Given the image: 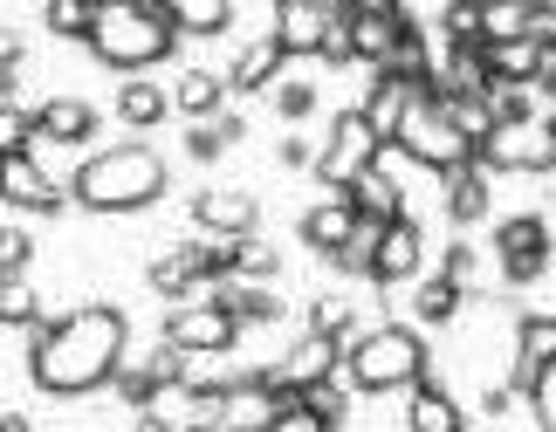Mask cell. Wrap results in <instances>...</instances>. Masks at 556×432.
<instances>
[{"mask_svg": "<svg viewBox=\"0 0 556 432\" xmlns=\"http://www.w3.org/2000/svg\"><path fill=\"white\" fill-rule=\"evenodd\" d=\"M131 357V316L117 302H76V309H41L28 330V378L41 398H90L117 378Z\"/></svg>", "mask_w": 556, "mask_h": 432, "instance_id": "6da1fadb", "label": "cell"}, {"mask_svg": "<svg viewBox=\"0 0 556 432\" xmlns=\"http://www.w3.org/2000/svg\"><path fill=\"white\" fill-rule=\"evenodd\" d=\"M165 186H173V165L159 158L144 138H124L111 151H90L76 171H70V206L83 213H144L165 200Z\"/></svg>", "mask_w": 556, "mask_h": 432, "instance_id": "7a4b0ae2", "label": "cell"}, {"mask_svg": "<svg viewBox=\"0 0 556 432\" xmlns=\"http://www.w3.org/2000/svg\"><path fill=\"white\" fill-rule=\"evenodd\" d=\"M179 28H173V14L152 8V0H97V28H90V49L111 76H144V69H159L165 55H179Z\"/></svg>", "mask_w": 556, "mask_h": 432, "instance_id": "3957f363", "label": "cell"}, {"mask_svg": "<svg viewBox=\"0 0 556 432\" xmlns=\"http://www.w3.org/2000/svg\"><path fill=\"white\" fill-rule=\"evenodd\" d=\"M433 371V351L413 322H371L357 343H344V384L357 398H392Z\"/></svg>", "mask_w": 556, "mask_h": 432, "instance_id": "277c9868", "label": "cell"}, {"mask_svg": "<svg viewBox=\"0 0 556 432\" xmlns=\"http://www.w3.org/2000/svg\"><path fill=\"white\" fill-rule=\"evenodd\" d=\"M392 151L405 165H419V171H433V179H446V171H460V165H475V144H467L454 124H446L440 103H426L413 97V111H405V124L392 131Z\"/></svg>", "mask_w": 556, "mask_h": 432, "instance_id": "5b68a950", "label": "cell"}, {"mask_svg": "<svg viewBox=\"0 0 556 432\" xmlns=\"http://www.w3.org/2000/svg\"><path fill=\"white\" fill-rule=\"evenodd\" d=\"M378 151H384V138L365 124V111L351 103V111H337V117H330V138L316 144L309 179L324 186V192H344V186H357V179H365V171L378 165Z\"/></svg>", "mask_w": 556, "mask_h": 432, "instance_id": "8992f818", "label": "cell"}, {"mask_svg": "<svg viewBox=\"0 0 556 432\" xmlns=\"http://www.w3.org/2000/svg\"><path fill=\"white\" fill-rule=\"evenodd\" d=\"M495 268H502V289H536L556 268V227L543 213H508L495 227Z\"/></svg>", "mask_w": 556, "mask_h": 432, "instance_id": "52a82bcc", "label": "cell"}, {"mask_svg": "<svg viewBox=\"0 0 556 432\" xmlns=\"http://www.w3.org/2000/svg\"><path fill=\"white\" fill-rule=\"evenodd\" d=\"M549 384H556V316L529 309V316H516V330H508V392L543 398Z\"/></svg>", "mask_w": 556, "mask_h": 432, "instance_id": "ba28073f", "label": "cell"}, {"mask_svg": "<svg viewBox=\"0 0 556 432\" xmlns=\"http://www.w3.org/2000/svg\"><path fill=\"white\" fill-rule=\"evenodd\" d=\"M262 371H268V384H275V398H282V405H295V398L309 392V384H324V378H337V371H344V343H337V336H316V330H303V336H295V343H289V351L275 357V364H262Z\"/></svg>", "mask_w": 556, "mask_h": 432, "instance_id": "9c48e42d", "label": "cell"}, {"mask_svg": "<svg viewBox=\"0 0 556 432\" xmlns=\"http://www.w3.org/2000/svg\"><path fill=\"white\" fill-rule=\"evenodd\" d=\"M475 165L488 171V179H495V171H502V179H508V171L543 179V171H556V144H549V131H543V117H536V124H502V131L475 151Z\"/></svg>", "mask_w": 556, "mask_h": 432, "instance_id": "30bf717a", "label": "cell"}, {"mask_svg": "<svg viewBox=\"0 0 556 432\" xmlns=\"http://www.w3.org/2000/svg\"><path fill=\"white\" fill-rule=\"evenodd\" d=\"M248 330L233 322L220 302H179V309H165V322H159V343H173V351H233Z\"/></svg>", "mask_w": 556, "mask_h": 432, "instance_id": "8fae6325", "label": "cell"}, {"mask_svg": "<svg viewBox=\"0 0 556 432\" xmlns=\"http://www.w3.org/2000/svg\"><path fill=\"white\" fill-rule=\"evenodd\" d=\"M0 206H14V213H62V206H70V186H62L35 151H8V158H0Z\"/></svg>", "mask_w": 556, "mask_h": 432, "instance_id": "7c38bea8", "label": "cell"}, {"mask_svg": "<svg viewBox=\"0 0 556 432\" xmlns=\"http://www.w3.org/2000/svg\"><path fill=\"white\" fill-rule=\"evenodd\" d=\"M426 268V227L413 220V213H399V220L378 227V247H371V289H399V282H419Z\"/></svg>", "mask_w": 556, "mask_h": 432, "instance_id": "4fadbf2b", "label": "cell"}, {"mask_svg": "<svg viewBox=\"0 0 556 432\" xmlns=\"http://www.w3.org/2000/svg\"><path fill=\"white\" fill-rule=\"evenodd\" d=\"M192 227L213 233V241L262 233V200H254L248 186H200V192H192Z\"/></svg>", "mask_w": 556, "mask_h": 432, "instance_id": "5bb4252c", "label": "cell"}, {"mask_svg": "<svg viewBox=\"0 0 556 432\" xmlns=\"http://www.w3.org/2000/svg\"><path fill=\"white\" fill-rule=\"evenodd\" d=\"M405 432H467V405L446 378L426 371L413 392H405Z\"/></svg>", "mask_w": 556, "mask_h": 432, "instance_id": "9a60e30c", "label": "cell"}, {"mask_svg": "<svg viewBox=\"0 0 556 432\" xmlns=\"http://www.w3.org/2000/svg\"><path fill=\"white\" fill-rule=\"evenodd\" d=\"M103 131V111L90 97H49V103H35V138L41 144H90Z\"/></svg>", "mask_w": 556, "mask_h": 432, "instance_id": "2e32d148", "label": "cell"}, {"mask_svg": "<svg viewBox=\"0 0 556 432\" xmlns=\"http://www.w3.org/2000/svg\"><path fill=\"white\" fill-rule=\"evenodd\" d=\"M330 8L324 0H282V8H275V41H282V55L295 62V55H324V41H330Z\"/></svg>", "mask_w": 556, "mask_h": 432, "instance_id": "e0dca14e", "label": "cell"}, {"mask_svg": "<svg viewBox=\"0 0 556 432\" xmlns=\"http://www.w3.org/2000/svg\"><path fill=\"white\" fill-rule=\"evenodd\" d=\"M440 213H446V227H481L488 213H495V179H488L481 165L446 171L440 179Z\"/></svg>", "mask_w": 556, "mask_h": 432, "instance_id": "ac0fdd59", "label": "cell"}, {"mask_svg": "<svg viewBox=\"0 0 556 432\" xmlns=\"http://www.w3.org/2000/svg\"><path fill=\"white\" fill-rule=\"evenodd\" d=\"M173 111L186 124H206L227 111V69H206V62H192V69L173 76Z\"/></svg>", "mask_w": 556, "mask_h": 432, "instance_id": "d6986e66", "label": "cell"}, {"mask_svg": "<svg viewBox=\"0 0 556 432\" xmlns=\"http://www.w3.org/2000/svg\"><path fill=\"white\" fill-rule=\"evenodd\" d=\"M206 302H220V309L241 322V330H268V322H282V295H275L268 282H213L206 289Z\"/></svg>", "mask_w": 556, "mask_h": 432, "instance_id": "ffe728a7", "label": "cell"}, {"mask_svg": "<svg viewBox=\"0 0 556 432\" xmlns=\"http://www.w3.org/2000/svg\"><path fill=\"white\" fill-rule=\"evenodd\" d=\"M282 41L275 35H254L241 55H233V69H227V97H254V90H275L282 82Z\"/></svg>", "mask_w": 556, "mask_h": 432, "instance_id": "44dd1931", "label": "cell"}, {"mask_svg": "<svg viewBox=\"0 0 556 432\" xmlns=\"http://www.w3.org/2000/svg\"><path fill=\"white\" fill-rule=\"evenodd\" d=\"M481 62H488V90H495V82L529 90L536 69H543V41H529V35H516V41H481Z\"/></svg>", "mask_w": 556, "mask_h": 432, "instance_id": "7402d4cb", "label": "cell"}, {"mask_svg": "<svg viewBox=\"0 0 556 432\" xmlns=\"http://www.w3.org/2000/svg\"><path fill=\"white\" fill-rule=\"evenodd\" d=\"M165 117H173V90L165 82H144V76L117 82V124L124 131H159Z\"/></svg>", "mask_w": 556, "mask_h": 432, "instance_id": "603a6c76", "label": "cell"}, {"mask_svg": "<svg viewBox=\"0 0 556 432\" xmlns=\"http://www.w3.org/2000/svg\"><path fill=\"white\" fill-rule=\"evenodd\" d=\"M351 227H357V213H351L344 200H337V192H330V200H316V206L303 213V220H295L303 247H309V254H324V262H330V254L351 241Z\"/></svg>", "mask_w": 556, "mask_h": 432, "instance_id": "cb8c5ba5", "label": "cell"}, {"mask_svg": "<svg viewBox=\"0 0 556 432\" xmlns=\"http://www.w3.org/2000/svg\"><path fill=\"white\" fill-rule=\"evenodd\" d=\"M467 289H454L446 275H426V282L413 289V330H454V322L467 316Z\"/></svg>", "mask_w": 556, "mask_h": 432, "instance_id": "d4e9b609", "label": "cell"}, {"mask_svg": "<svg viewBox=\"0 0 556 432\" xmlns=\"http://www.w3.org/2000/svg\"><path fill=\"white\" fill-rule=\"evenodd\" d=\"M392 35H399V14H365V8H344V41H351V62L378 69L392 55Z\"/></svg>", "mask_w": 556, "mask_h": 432, "instance_id": "484cf974", "label": "cell"}, {"mask_svg": "<svg viewBox=\"0 0 556 432\" xmlns=\"http://www.w3.org/2000/svg\"><path fill=\"white\" fill-rule=\"evenodd\" d=\"M413 97H419V90H405V82H392V76L371 69V90H365V103H357V111H365V124H371L384 144H392V131L405 124V111H413Z\"/></svg>", "mask_w": 556, "mask_h": 432, "instance_id": "4316f807", "label": "cell"}, {"mask_svg": "<svg viewBox=\"0 0 556 432\" xmlns=\"http://www.w3.org/2000/svg\"><path fill=\"white\" fill-rule=\"evenodd\" d=\"M227 275L233 282H275V275H282V247L262 241V233H233L227 241Z\"/></svg>", "mask_w": 556, "mask_h": 432, "instance_id": "83f0119b", "label": "cell"}, {"mask_svg": "<svg viewBox=\"0 0 556 432\" xmlns=\"http://www.w3.org/2000/svg\"><path fill=\"white\" fill-rule=\"evenodd\" d=\"M41 322V289L28 275H0V330H35Z\"/></svg>", "mask_w": 556, "mask_h": 432, "instance_id": "f1b7e54d", "label": "cell"}, {"mask_svg": "<svg viewBox=\"0 0 556 432\" xmlns=\"http://www.w3.org/2000/svg\"><path fill=\"white\" fill-rule=\"evenodd\" d=\"M173 28L192 35V41L227 35V28H233V0H179V8H173Z\"/></svg>", "mask_w": 556, "mask_h": 432, "instance_id": "f546056e", "label": "cell"}, {"mask_svg": "<svg viewBox=\"0 0 556 432\" xmlns=\"http://www.w3.org/2000/svg\"><path fill=\"white\" fill-rule=\"evenodd\" d=\"M41 28H49L55 41H90L97 0H41Z\"/></svg>", "mask_w": 556, "mask_h": 432, "instance_id": "4dcf8cb0", "label": "cell"}, {"mask_svg": "<svg viewBox=\"0 0 556 432\" xmlns=\"http://www.w3.org/2000/svg\"><path fill=\"white\" fill-rule=\"evenodd\" d=\"M433 41L440 49H481V8L475 0H446L433 21Z\"/></svg>", "mask_w": 556, "mask_h": 432, "instance_id": "1f68e13d", "label": "cell"}, {"mask_svg": "<svg viewBox=\"0 0 556 432\" xmlns=\"http://www.w3.org/2000/svg\"><path fill=\"white\" fill-rule=\"evenodd\" d=\"M440 111H446V124H454V131L475 144V151L495 138V111H488V97H446Z\"/></svg>", "mask_w": 556, "mask_h": 432, "instance_id": "d6a6232c", "label": "cell"}, {"mask_svg": "<svg viewBox=\"0 0 556 432\" xmlns=\"http://www.w3.org/2000/svg\"><path fill=\"white\" fill-rule=\"evenodd\" d=\"M309 330L316 336H337V343H357V336H365V330H357V309H351L344 295H316L309 302Z\"/></svg>", "mask_w": 556, "mask_h": 432, "instance_id": "836d02e7", "label": "cell"}, {"mask_svg": "<svg viewBox=\"0 0 556 432\" xmlns=\"http://www.w3.org/2000/svg\"><path fill=\"white\" fill-rule=\"evenodd\" d=\"M433 275H446V282L467 289V295H481V247L475 241H446V254H440Z\"/></svg>", "mask_w": 556, "mask_h": 432, "instance_id": "e575fe53", "label": "cell"}, {"mask_svg": "<svg viewBox=\"0 0 556 432\" xmlns=\"http://www.w3.org/2000/svg\"><path fill=\"white\" fill-rule=\"evenodd\" d=\"M488 111H495V131H502V124H536L543 117L536 90H516V82H495V90H488Z\"/></svg>", "mask_w": 556, "mask_h": 432, "instance_id": "d590c367", "label": "cell"}, {"mask_svg": "<svg viewBox=\"0 0 556 432\" xmlns=\"http://www.w3.org/2000/svg\"><path fill=\"white\" fill-rule=\"evenodd\" d=\"M529 35V0H495V8H481V41H516Z\"/></svg>", "mask_w": 556, "mask_h": 432, "instance_id": "8d00e7d4", "label": "cell"}, {"mask_svg": "<svg viewBox=\"0 0 556 432\" xmlns=\"http://www.w3.org/2000/svg\"><path fill=\"white\" fill-rule=\"evenodd\" d=\"M8 151H35V111L14 97H0V158Z\"/></svg>", "mask_w": 556, "mask_h": 432, "instance_id": "74e56055", "label": "cell"}, {"mask_svg": "<svg viewBox=\"0 0 556 432\" xmlns=\"http://www.w3.org/2000/svg\"><path fill=\"white\" fill-rule=\"evenodd\" d=\"M275 117H282V124H303V117H316V82H303V76H282V82H275Z\"/></svg>", "mask_w": 556, "mask_h": 432, "instance_id": "f35d334b", "label": "cell"}, {"mask_svg": "<svg viewBox=\"0 0 556 432\" xmlns=\"http://www.w3.org/2000/svg\"><path fill=\"white\" fill-rule=\"evenodd\" d=\"M227 151H233V144L220 138V124H213V117H206V124H186V158H192V165H213V158H227Z\"/></svg>", "mask_w": 556, "mask_h": 432, "instance_id": "ab89813d", "label": "cell"}, {"mask_svg": "<svg viewBox=\"0 0 556 432\" xmlns=\"http://www.w3.org/2000/svg\"><path fill=\"white\" fill-rule=\"evenodd\" d=\"M35 262V233L28 227H0V275H28Z\"/></svg>", "mask_w": 556, "mask_h": 432, "instance_id": "60d3db41", "label": "cell"}, {"mask_svg": "<svg viewBox=\"0 0 556 432\" xmlns=\"http://www.w3.org/2000/svg\"><path fill=\"white\" fill-rule=\"evenodd\" d=\"M262 432H344V425H330L324 412H309V405L303 398H295V405H282V412H275Z\"/></svg>", "mask_w": 556, "mask_h": 432, "instance_id": "b9f144b4", "label": "cell"}, {"mask_svg": "<svg viewBox=\"0 0 556 432\" xmlns=\"http://www.w3.org/2000/svg\"><path fill=\"white\" fill-rule=\"evenodd\" d=\"M21 62H28V41H21L14 28H0V97H14V82H21Z\"/></svg>", "mask_w": 556, "mask_h": 432, "instance_id": "7bdbcfd3", "label": "cell"}, {"mask_svg": "<svg viewBox=\"0 0 556 432\" xmlns=\"http://www.w3.org/2000/svg\"><path fill=\"white\" fill-rule=\"evenodd\" d=\"M275 165H282V171H309L316 165V144L309 138H282V144H275Z\"/></svg>", "mask_w": 556, "mask_h": 432, "instance_id": "ee69618b", "label": "cell"}, {"mask_svg": "<svg viewBox=\"0 0 556 432\" xmlns=\"http://www.w3.org/2000/svg\"><path fill=\"white\" fill-rule=\"evenodd\" d=\"M529 41H556V0H529Z\"/></svg>", "mask_w": 556, "mask_h": 432, "instance_id": "f6af8a7d", "label": "cell"}, {"mask_svg": "<svg viewBox=\"0 0 556 432\" xmlns=\"http://www.w3.org/2000/svg\"><path fill=\"white\" fill-rule=\"evenodd\" d=\"M529 90H536V103H549V111H556V41L543 49V69H536V82H529Z\"/></svg>", "mask_w": 556, "mask_h": 432, "instance_id": "bcb514c9", "label": "cell"}, {"mask_svg": "<svg viewBox=\"0 0 556 432\" xmlns=\"http://www.w3.org/2000/svg\"><path fill=\"white\" fill-rule=\"evenodd\" d=\"M131 432H179V419L165 412V405H152V412H138V419H131Z\"/></svg>", "mask_w": 556, "mask_h": 432, "instance_id": "7dc6e473", "label": "cell"}, {"mask_svg": "<svg viewBox=\"0 0 556 432\" xmlns=\"http://www.w3.org/2000/svg\"><path fill=\"white\" fill-rule=\"evenodd\" d=\"M344 8H365V14H405V0H344Z\"/></svg>", "mask_w": 556, "mask_h": 432, "instance_id": "c3c4849f", "label": "cell"}, {"mask_svg": "<svg viewBox=\"0 0 556 432\" xmlns=\"http://www.w3.org/2000/svg\"><path fill=\"white\" fill-rule=\"evenodd\" d=\"M0 432H35V419L28 412H0Z\"/></svg>", "mask_w": 556, "mask_h": 432, "instance_id": "681fc988", "label": "cell"}, {"mask_svg": "<svg viewBox=\"0 0 556 432\" xmlns=\"http://www.w3.org/2000/svg\"><path fill=\"white\" fill-rule=\"evenodd\" d=\"M543 131H549V144H556V111H543Z\"/></svg>", "mask_w": 556, "mask_h": 432, "instance_id": "f907efd6", "label": "cell"}, {"mask_svg": "<svg viewBox=\"0 0 556 432\" xmlns=\"http://www.w3.org/2000/svg\"><path fill=\"white\" fill-rule=\"evenodd\" d=\"M152 8H165V14H173V8H179V0H152Z\"/></svg>", "mask_w": 556, "mask_h": 432, "instance_id": "816d5d0a", "label": "cell"}, {"mask_svg": "<svg viewBox=\"0 0 556 432\" xmlns=\"http://www.w3.org/2000/svg\"><path fill=\"white\" fill-rule=\"evenodd\" d=\"M475 8H495V0H475Z\"/></svg>", "mask_w": 556, "mask_h": 432, "instance_id": "f5cc1de1", "label": "cell"}, {"mask_svg": "<svg viewBox=\"0 0 556 432\" xmlns=\"http://www.w3.org/2000/svg\"><path fill=\"white\" fill-rule=\"evenodd\" d=\"M275 8H282V0H275Z\"/></svg>", "mask_w": 556, "mask_h": 432, "instance_id": "db71d44e", "label": "cell"}]
</instances>
